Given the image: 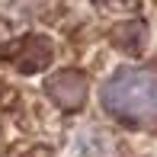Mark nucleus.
<instances>
[{"label":"nucleus","mask_w":157,"mask_h":157,"mask_svg":"<svg viewBox=\"0 0 157 157\" xmlns=\"http://www.w3.org/2000/svg\"><path fill=\"white\" fill-rule=\"evenodd\" d=\"M103 106L132 128H157V74L147 67H122L106 80Z\"/></svg>","instance_id":"f257e3e1"},{"label":"nucleus","mask_w":157,"mask_h":157,"mask_svg":"<svg viewBox=\"0 0 157 157\" xmlns=\"http://www.w3.org/2000/svg\"><path fill=\"white\" fill-rule=\"evenodd\" d=\"M112 39H116L119 45H125L128 52H138L141 39H144V26L141 23H125V26H119V29L112 32Z\"/></svg>","instance_id":"20e7f679"},{"label":"nucleus","mask_w":157,"mask_h":157,"mask_svg":"<svg viewBox=\"0 0 157 157\" xmlns=\"http://www.w3.org/2000/svg\"><path fill=\"white\" fill-rule=\"evenodd\" d=\"M87 90H90L87 74H83V71H74V67L52 74L48 83H45V93L52 96L61 109H80L83 99H87Z\"/></svg>","instance_id":"f03ea898"},{"label":"nucleus","mask_w":157,"mask_h":157,"mask_svg":"<svg viewBox=\"0 0 157 157\" xmlns=\"http://www.w3.org/2000/svg\"><path fill=\"white\" fill-rule=\"evenodd\" d=\"M48 61H52V42L42 39V35H29L23 52H19V58H16V67L23 71V74H35V71H42Z\"/></svg>","instance_id":"7ed1b4c3"}]
</instances>
